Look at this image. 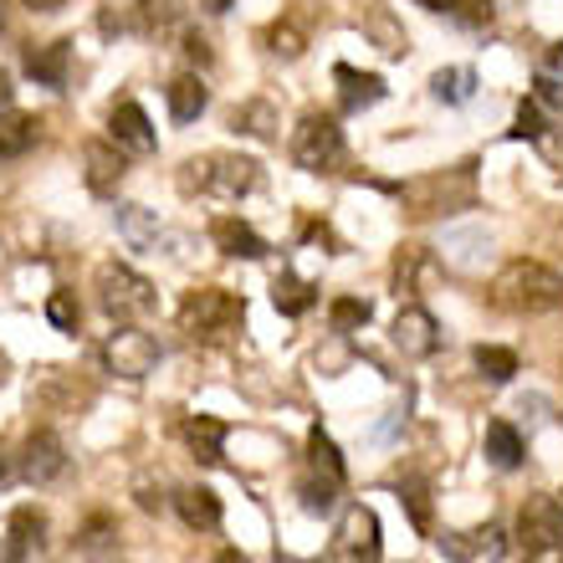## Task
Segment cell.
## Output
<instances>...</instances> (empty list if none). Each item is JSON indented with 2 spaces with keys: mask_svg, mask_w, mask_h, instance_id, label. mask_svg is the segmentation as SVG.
I'll list each match as a JSON object with an SVG mask.
<instances>
[{
  "mask_svg": "<svg viewBox=\"0 0 563 563\" xmlns=\"http://www.w3.org/2000/svg\"><path fill=\"white\" fill-rule=\"evenodd\" d=\"M333 77H339L343 113H364V108H374L379 98H385V77H379V73H354L349 62H339V67H333Z\"/></svg>",
  "mask_w": 563,
  "mask_h": 563,
  "instance_id": "4fadbf2b",
  "label": "cell"
},
{
  "mask_svg": "<svg viewBox=\"0 0 563 563\" xmlns=\"http://www.w3.org/2000/svg\"><path fill=\"white\" fill-rule=\"evenodd\" d=\"M113 225H119V236L134 246V252H144V246H154L159 241V216L144 206H119L113 210Z\"/></svg>",
  "mask_w": 563,
  "mask_h": 563,
  "instance_id": "7402d4cb",
  "label": "cell"
},
{
  "mask_svg": "<svg viewBox=\"0 0 563 563\" xmlns=\"http://www.w3.org/2000/svg\"><path fill=\"white\" fill-rule=\"evenodd\" d=\"M563 543V503L559 497H528L518 512V549L528 559H543Z\"/></svg>",
  "mask_w": 563,
  "mask_h": 563,
  "instance_id": "52a82bcc",
  "label": "cell"
},
{
  "mask_svg": "<svg viewBox=\"0 0 563 563\" xmlns=\"http://www.w3.org/2000/svg\"><path fill=\"white\" fill-rule=\"evenodd\" d=\"M482 451H487V461L497 472H518L522 466V435L507 420H492L487 435H482Z\"/></svg>",
  "mask_w": 563,
  "mask_h": 563,
  "instance_id": "d6986e66",
  "label": "cell"
},
{
  "mask_svg": "<svg viewBox=\"0 0 563 563\" xmlns=\"http://www.w3.org/2000/svg\"><path fill=\"white\" fill-rule=\"evenodd\" d=\"M26 5H31V11H57L62 0H26Z\"/></svg>",
  "mask_w": 563,
  "mask_h": 563,
  "instance_id": "b9f144b4",
  "label": "cell"
},
{
  "mask_svg": "<svg viewBox=\"0 0 563 563\" xmlns=\"http://www.w3.org/2000/svg\"><path fill=\"white\" fill-rule=\"evenodd\" d=\"M175 512H179V522H185L190 533H216V528H221V497H216L210 487L175 492Z\"/></svg>",
  "mask_w": 563,
  "mask_h": 563,
  "instance_id": "5bb4252c",
  "label": "cell"
},
{
  "mask_svg": "<svg viewBox=\"0 0 563 563\" xmlns=\"http://www.w3.org/2000/svg\"><path fill=\"white\" fill-rule=\"evenodd\" d=\"M430 92H435L441 103H451V108L472 103V92H476V73H472V67H441V73L430 77Z\"/></svg>",
  "mask_w": 563,
  "mask_h": 563,
  "instance_id": "d4e9b609",
  "label": "cell"
},
{
  "mask_svg": "<svg viewBox=\"0 0 563 563\" xmlns=\"http://www.w3.org/2000/svg\"><path fill=\"white\" fill-rule=\"evenodd\" d=\"M103 364H108V374L139 385V379H148V374L159 369V343L148 339L144 328H119V333L103 343Z\"/></svg>",
  "mask_w": 563,
  "mask_h": 563,
  "instance_id": "8992f818",
  "label": "cell"
},
{
  "mask_svg": "<svg viewBox=\"0 0 563 563\" xmlns=\"http://www.w3.org/2000/svg\"><path fill=\"white\" fill-rule=\"evenodd\" d=\"M549 73H563V42L549 52Z\"/></svg>",
  "mask_w": 563,
  "mask_h": 563,
  "instance_id": "f35d334b",
  "label": "cell"
},
{
  "mask_svg": "<svg viewBox=\"0 0 563 563\" xmlns=\"http://www.w3.org/2000/svg\"><path fill=\"white\" fill-rule=\"evenodd\" d=\"M36 129H42V123L31 119V113L0 108V159H15V154H26V148L36 144Z\"/></svg>",
  "mask_w": 563,
  "mask_h": 563,
  "instance_id": "cb8c5ba5",
  "label": "cell"
},
{
  "mask_svg": "<svg viewBox=\"0 0 563 563\" xmlns=\"http://www.w3.org/2000/svg\"><path fill=\"white\" fill-rule=\"evenodd\" d=\"M206 11L210 15H225V11H231V0H206Z\"/></svg>",
  "mask_w": 563,
  "mask_h": 563,
  "instance_id": "60d3db41",
  "label": "cell"
},
{
  "mask_svg": "<svg viewBox=\"0 0 563 563\" xmlns=\"http://www.w3.org/2000/svg\"><path fill=\"white\" fill-rule=\"evenodd\" d=\"M339 476H328V472H318V476H302L297 482V503H302V512L308 518H333V507H339Z\"/></svg>",
  "mask_w": 563,
  "mask_h": 563,
  "instance_id": "44dd1931",
  "label": "cell"
},
{
  "mask_svg": "<svg viewBox=\"0 0 563 563\" xmlns=\"http://www.w3.org/2000/svg\"><path fill=\"white\" fill-rule=\"evenodd\" d=\"M236 129H246L252 139H272V129H277V119H272L267 103H246L236 113Z\"/></svg>",
  "mask_w": 563,
  "mask_h": 563,
  "instance_id": "d6a6232c",
  "label": "cell"
},
{
  "mask_svg": "<svg viewBox=\"0 0 563 563\" xmlns=\"http://www.w3.org/2000/svg\"><path fill=\"white\" fill-rule=\"evenodd\" d=\"M267 42H272V52H277V57H287V62L302 57V36H297L292 26H277V31L267 36Z\"/></svg>",
  "mask_w": 563,
  "mask_h": 563,
  "instance_id": "836d02e7",
  "label": "cell"
},
{
  "mask_svg": "<svg viewBox=\"0 0 563 563\" xmlns=\"http://www.w3.org/2000/svg\"><path fill=\"white\" fill-rule=\"evenodd\" d=\"M441 553L451 563H497L507 553V533L503 528H472V533H445L441 538Z\"/></svg>",
  "mask_w": 563,
  "mask_h": 563,
  "instance_id": "9c48e42d",
  "label": "cell"
},
{
  "mask_svg": "<svg viewBox=\"0 0 563 563\" xmlns=\"http://www.w3.org/2000/svg\"><path fill=\"white\" fill-rule=\"evenodd\" d=\"M67 472V451L52 430H36L26 441V461H21V476H26L31 487H46V482H57Z\"/></svg>",
  "mask_w": 563,
  "mask_h": 563,
  "instance_id": "8fae6325",
  "label": "cell"
},
{
  "mask_svg": "<svg viewBox=\"0 0 563 563\" xmlns=\"http://www.w3.org/2000/svg\"><path fill=\"white\" fill-rule=\"evenodd\" d=\"M98 297H103L108 318H119V323L154 312V282L139 277V272L123 267V262H103V267H98Z\"/></svg>",
  "mask_w": 563,
  "mask_h": 563,
  "instance_id": "3957f363",
  "label": "cell"
},
{
  "mask_svg": "<svg viewBox=\"0 0 563 563\" xmlns=\"http://www.w3.org/2000/svg\"><path fill=\"white\" fill-rule=\"evenodd\" d=\"M241 323V302L225 287H200V292L185 297V308H179V328L190 333V339H221L231 328Z\"/></svg>",
  "mask_w": 563,
  "mask_h": 563,
  "instance_id": "277c9868",
  "label": "cell"
},
{
  "mask_svg": "<svg viewBox=\"0 0 563 563\" xmlns=\"http://www.w3.org/2000/svg\"><path fill=\"white\" fill-rule=\"evenodd\" d=\"M0 482H5V456H0Z\"/></svg>",
  "mask_w": 563,
  "mask_h": 563,
  "instance_id": "f6af8a7d",
  "label": "cell"
},
{
  "mask_svg": "<svg viewBox=\"0 0 563 563\" xmlns=\"http://www.w3.org/2000/svg\"><path fill=\"white\" fill-rule=\"evenodd\" d=\"M164 98H169V119L175 123H195L200 113H206V103H210V92H206L200 77H175V82L164 88Z\"/></svg>",
  "mask_w": 563,
  "mask_h": 563,
  "instance_id": "ffe728a7",
  "label": "cell"
},
{
  "mask_svg": "<svg viewBox=\"0 0 563 563\" xmlns=\"http://www.w3.org/2000/svg\"><path fill=\"white\" fill-rule=\"evenodd\" d=\"M538 103L563 108V82H553V73H543V77H538Z\"/></svg>",
  "mask_w": 563,
  "mask_h": 563,
  "instance_id": "e575fe53",
  "label": "cell"
},
{
  "mask_svg": "<svg viewBox=\"0 0 563 563\" xmlns=\"http://www.w3.org/2000/svg\"><path fill=\"white\" fill-rule=\"evenodd\" d=\"M333 553H339V563H379V518H374V507L364 503L343 507Z\"/></svg>",
  "mask_w": 563,
  "mask_h": 563,
  "instance_id": "ba28073f",
  "label": "cell"
},
{
  "mask_svg": "<svg viewBox=\"0 0 563 563\" xmlns=\"http://www.w3.org/2000/svg\"><path fill=\"white\" fill-rule=\"evenodd\" d=\"M400 426H405V410H389V416L374 426V441H379V445L395 441V435H400Z\"/></svg>",
  "mask_w": 563,
  "mask_h": 563,
  "instance_id": "d590c367",
  "label": "cell"
},
{
  "mask_svg": "<svg viewBox=\"0 0 563 563\" xmlns=\"http://www.w3.org/2000/svg\"><path fill=\"white\" fill-rule=\"evenodd\" d=\"M216 563H252V559H246V553H241V549H225Z\"/></svg>",
  "mask_w": 563,
  "mask_h": 563,
  "instance_id": "ab89813d",
  "label": "cell"
},
{
  "mask_svg": "<svg viewBox=\"0 0 563 563\" xmlns=\"http://www.w3.org/2000/svg\"><path fill=\"white\" fill-rule=\"evenodd\" d=\"M328 318H333V333H354V328L369 323V302H364V297H339V302L328 308Z\"/></svg>",
  "mask_w": 563,
  "mask_h": 563,
  "instance_id": "f1b7e54d",
  "label": "cell"
},
{
  "mask_svg": "<svg viewBox=\"0 0 563 563\" xmlns=\"http://www.w3.org/2000/svg\"><path fill=\"white\" fill-rule=\"evenodd\" d=\"M210 241H216L225 256H236V262H262V256H267V241L256 236L252 225L231 221V216H221V221L210 225Z\"/></svg>",
  "mask_w": 563,
  "mask_h": 563,
  "instance_id": "2e32d148",
  "label": "cell"
},
{
  "mask_svg": "<svg viewBox=\"0 0 563 563\" xmlns=\"http://www.w3.org/2000/svg\"><path fill=\"white\" fill-rule=\"evenodd\" d=\"M67 67H73V42H46L26 52V77L42 88H67Z\"/></svg>",
  "mask_w": 563,
  "mask_h": 563,
  "instance_id": "9a60e30c",
  "label": "cell"
},
{
  "mask_svg": "<svg viewBox=\"0 0 563 563\" xmlns=\"http://www.w3.org/2000/svg\"><path fill=\"white\" fill-rule=\"evenodd\" d=\"M492 292H497V302H503L507 312H553V308H563V277L553 267H543V262H528V256L507 262Z\"/></svg>",
  "mask_w": 563,
  "mask_h": 563,
  "instance_id": "6da1fadb",
  "label": "cell"
},
{
  "mask_svg": "<svg viewBox=\"0 0 563 563\" xmlns=\"http://www.w3.org/2000/svg\"><path fill=\"white\" fill-rule=\"evenodd\" d=\"M476 374H482L487 385H507V379L518 374V354H512V349H497V343H482V349H476Z\"/></svg>",
  "mask_w": 563,
  "mask_h": 563,
  "instance_id": "4316f807",
  "label": "cell"
},
{
  "mask_svg": "<svg viewBox=\"0 0 563 563\" xmlns=\"http://www.w3.org/2000/svg\"><path fill=\"white\" fill-rule=\"evenodd\" d=\"M185 57H195V62H210V42H206V36H195V31H190V36H185Z\"/></svg>",
  "mask_w": 563,
  "mask_h": 563,
  "instance_id": "8d00e7d4",
  "label": "cell"
},
{
  "mask_svg": "<svg viewBox=\"0 0 563 563\" xmlns=\"http://www.w3.org/2000/svg\"><path fill=\"white\" fill-rule=\"evenodd\" d=\"M420 5H426V11H445V15H456L461 0H420Z\"/></svg>",
  "mask_w": 563,
  "mask_h": 563,
  "instance_id": "74e56055",
  "label": "cell"
},
{
  "mask_svg": "<svg viewBox=\"0 0 563 563\" xmlns=\"http://www.w3.org/2000/svg\"><path fill=\"white\" fill-rule=\"evenodd\" d=\"M0 26H5V0H0Z\"/></svg>",
  "mask_w": 563,
  "mask_h": 563,
  "instance_id": "ee69618b",
  "label": "cell"
},
{
  "mask_svg": "<svg viewBox=\"0 0 563 563\" xmlns=\"http://www.w3.org/2000/svg\"><path fill=\"white\" fill-rule=\"evenodd\" d=\"M0 108H11V82L0 77Z\"/></svg>",
  "mask_w": 563,
  "mask_h": 563,
  "instance_id": "7bdbcfd3",
  "label": "cell"
},
{
  "mask_svg": "<svg viewBox=\"0 0 563 563\" xmlns=\"http://www.w3.org/2000/svg\"><path fill=\"white\" fill-rule=\"evenodd\" d=\"M272 302H277V312H287V318H302V312L312 308V287L302 277H292V272H282V277L272 282Z\"/></svg>",
  "mask_w": 563,
  "mask_h": 563,
  "instance_id": "484cf974",
  "label": "cell"
},
{
  "mask_svg": "<svg viewBox=\"0 0 563 563\" xmlns=\"http://www.w3.org/2000/svg\"><path fill=\"white\" fill-rule=\"evenodd\" d=\"M179 169H185V175H179V190L185 195L210 190V195L236 200V195H252L256 185H262V164L241 159V154H206V159H185Z\"/></svg>",
  "mask_w": 563,
  "mask_h": 563,
  "instance_id": "7a4b0ae2",
  "label": "cell"
},
{
  "mask_svg": "<svg viewBox=\"0 0 563 563\" xmlns=\"http://www.w3.org/2000/svg\"><path fill=\"white\" fill-rule=\"evenodd\" d=\"M308 456H312V466H318V472H328V476H339V482H343V456H339V445L328 441L323 426L308 430Z\"/></svg>",
  "mask_w": 563,
  "mask_h": 563,
  "instance_id": "83f0119b",
  "label": "cell"
},
{
  "mask_svg": "<svg viewBox=\"0 0 563 563\" xmlns=\"http://www.w3.org/2000/svg\"><path fill=\"white\" fill-rule=\"evenodd\" d=\"M507 134L512 139H543L549 134V123H543V103H538V98H522L518 103V119H512V129H507Z\"/></svg>",
  "mask_w": 563,
  "mask_h": 563,
  "instance_id": "f546056e",
  "label": "cell"
},
{
  "mask_svg": "<svg viewBox=\"0 0 563 563\" xmlns=\"http://www.w3.org/2000/svg\"><path fill=\"white\" fill-rule=\"evenodd\" d=\"M108 139L129 154H154V129H148V113L139 103H113L108 113Z\"/></svg>",
  "mask_w": 563,
  "mask_h": 563,
  "instance_id": "7c38bea8",
  "label": "cell"
},
{
  "mask_svg": "<svg viewBox=\"0 0 563 563\" xmlns=\"http://www.w3.org/2000/svg\"><path fill=\"white\" fill-rule=\"evenodd\" d=\"M0 553H5V549H0Z\"/></svg>",
  "mask_w": 563,
  "mask_h": 563,
  "instance_id": "bcb514c9",
  "label": "cell"
},
{
  "mask_svg": "<svg viewBox=\"0 0 563 563\" xmlns=\"http://www.w3.org/2000/svg\"><path fill=\"white\" fill-rule=\"evenodd\" d=\"M395 349H400L405 358H430L441 349V323H435L426 308L410 302V308L395 318Z\"/></svg>",
  "mask_w": 563,
  "mask_h": 563,
  "instance_id": "30bf717a",
  "label": "cell"
},
{
  "mask_svg": "<svg viewBox=\"0 0 563 563\" xmlns=\"http://www.w3.org/2000/svg\"><path fill=\"white\" fill-rule=\"evenodd\" d=\"M185 441H190V456L200 461V466H221L225 426L216 416H190L185 420Z\"/></svg>",
  "mask_w": 563,
  "mask_h": 563,
  "instance_id": "e0dca14e",
  "label": "cell"
},
{
  "mask_svg": "<svg viewBox=\"0 0 563 563\" xmlns=\"http://www.w3.org/2000/svg\"><path fill=\"white\" fill-rule=\"evenodd\" d=\"M42 533H46V518L36 507H15L11 512V549L0 553L5 563H26L31 549H42Z\"/></svg>",
  "mask_w": 563,
  "mask_h": 563,
  "instance_id": "ac0fdd59",
  "label": "cell"
},
{
  "mask_svg": "<svg viewBox=\"0 0 563 563\" xmlns=\"http://www.w3.org/2000/svg\"><path fill=\"white\" fill-rule=\"evenodd\" d=\"M400 503L410 507V518H416V528L420 533H430V497H426V482H400Z\"/></svg>",
  "mask_w": 563,
  "mask_h": 563,
  "instance_id": "1f68e13d",
  "label": "cell"
},
{
  "mask_svg": "<svg viewBox=\"0 0 563 563\" xmlns=\"http://www.w3.org/2000/svg\"><path fill=\"white\" fill-rule=\"evenodd\" d=\"M339 159H343V129L333 119H323V113H308L292 134V164L308 169V175H323Z\"/></svg>",
  "mask_w": 563,
  "mask_h": 563,
  "instance_id": "5b68a950",
  "label": "cell"
},
{
  "mask_svg": "<svg viewBox=\"0 0 563 563\" xmlns=\"http://www.w3.org/2000/svg\"><path fill=\"white\" fill-rule=\"evenodd\" d=\"M123 169H129V164H123V148L119 144H88V185L98 195L113 190V185L123 179Z\"/></svg>",
  "mask_w": 563,
  "mask_h": 563,
  "instance_id": "603a6c76",
  "label": "cell"
},
{
  "mask_svg": "<svg viewBox=\"0 0 563 563\" xmlns=\"http://www.w3.org/2000/svg\"><path fill=\"white\" fill-rule=\"evenodd\" d=\"M46 318H52V328H62V333H77V318H82V308H77V292H52L46 297Z\"/></svg>",
  "mask_w": 563,
  "mask_h": 563,
  "instance_id": "4dcf8cb0",
  "label": "cell"
}]
</instances>
